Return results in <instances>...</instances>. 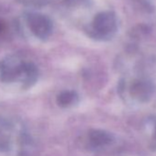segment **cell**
Listing matches in <instances>:
<instances>
[{"label":"cell","mask_w":156,"mask_h":156,"mask_svg":"<svg viewBox=\"0 0 156 156\" xmlns=\"http://www.w3.org/2000/svg\"><path fill=\"white\" fill-rule=\"evenodd\" d=\"M89 139L95 146H107L113 142L114 137L111 133L102 129H93L89 133Z\"/></svg>","instance_id":"5b68a950"},{"label":"cell","mask_w":156,"mask_h":156,"mask_svg":"<svg viewBox=\"0 0 156 156\" xmlns=\"http://www.w3.org/2000/svg\"><path fill=\"white\" fill-rule=\"evenodd\" d=\"M26 62L17 58H8L0 62V79L4 82H13L23 79Z\"/></svg>","instance_id":"3957f363"},{"label":"cell","mask_w":156,"mask_h":156,"mask_svg":"<svg viewBox=\"0 0 156 156\" xmlns=\"http://www.w3.org/2000/svg\"><path fill=\"white\" fill-rule=\"evenodd\" d=\"M77 99V96L73 91H63L57 97V103L61 107H69Z\"/></svg>","instance_id":"52a82bcc"},{"label":"cell","mask_w":156,"mask_h":156,"mask_svg":"<svg viewBox=\"0 0 156 156\" xmlns=\"http://www.w3.org/2000/svg\"><path fill=\"white\" fill-rule=\"evenodd\" d=\"M143 131L151 148H156V116L145 120Z\"/></svg>","instance_id":"8992f818"},{"label":"cell","mask_w":156,"mask_h":156,"mask_svg":"<svg viewBox=\"0 0 156 156\" xmlns=\"http://www.w3.org/2000/svg\"><path fill=\"white\" fill-rule=\"evenodd\" d=\"M156 90L151 78L144 73L130 76L121 83L122 96L133 104H145L151 100Z\"/></svg>","instance_id":"6da1fadb"},{"label":"cell","mask_w":156,"mask_h":156,"mask_svg":"<svg viewBox=\"0 0 156 156\" xmlns=\"http://www.w3.org/2000/svg\"><path fill=\"white\" fill-rule=\"evenodd\" d=\"M119 29V20L113 11L98 13L91 25V34L98 40L108 41L115 36Z\"/></svg>","instance_id":"7a4b0ae2"},{"label":"cell","mask_w":156,"mask_h":156,"mask_svg":"<svg viewBox=\"0 0 156 156\" xmlns=\"http://www.w3.org/2000/svg\"><path fill=\"white\" fill-rule=\"evenodd\" d=\"M30 31L39 39L46 40L52 31V22L45 15L30 13L26 17Z\"/></svg>","instance_id":"277c9868"},{"label":"cell","mask_w":156,"mask_h":156,"mask_svg":"<svg viewBox=\"0 0 156 156\" xmlns=\"http://www.w3.org/2000/svg\"><path fill=\"white\" fill-rule=\"evenodd\" d=\"M133 1H135V2H138V3H140V5H142V6H145V7H151V0H133Z\"/></svg>","instance_id":"ba28073f"}]
</instances>
